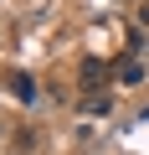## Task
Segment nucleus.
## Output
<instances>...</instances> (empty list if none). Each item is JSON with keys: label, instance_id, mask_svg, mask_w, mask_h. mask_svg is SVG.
I'll use <instances>...</instances> for the list:
<instances>
[{"label": "nucleus", "instance_id": "1", "mask_svg": "<svg viewBox=\"0 0 149 155\" xmlns=\"http://www.w3.org/2000/svg\"><path fill=\"white\" fill-rule=\"evenodd\" d=\"M103 78H108V67L103 62H82V88L93 93V88H103Z\"/></svg>", "mask_w": 149, "mask_h": 155}, {"label": "nucleus", "instance_id": "2", "mask_svg": "<svg viewBox=\"0 0 149 155\" xmlns=\"http://www.w3.org/2000/svg\"><path fill=\"white\" fill-rule=\"evenodd\" d=\"M11 88H16V98H26V104L36 98V83H31L26 72H16V78H11Z\"/></svg>", "mask_w": 149, "mask_h": 155}, {"label": "nucleus", "instance_id": "3", "mask_svg": "<svg viewBox=\"0 0 149 155\" xmlns=\"http://www.w3.org/2000/svg\"><path fill=\"white\" fill-rule=\"evenodd\" d=\"M118 83H144V67L139 62H118Z\"/></svg>", "mask_w": 149, "mask_h": 155}, {"label": "nucleus", "instance_id": "4", "mask_svg": "<svg viewBox=\"0 0 149 155\" xmlns=\"http://www.w3.org/2000/svg\"><path fill=\"white\" fill-rule=\"evenodd\" d=\"M88 114H108V93H88Z\"/></svg>", "mask_w": 149, "mask_h": 155}]
</instances>
